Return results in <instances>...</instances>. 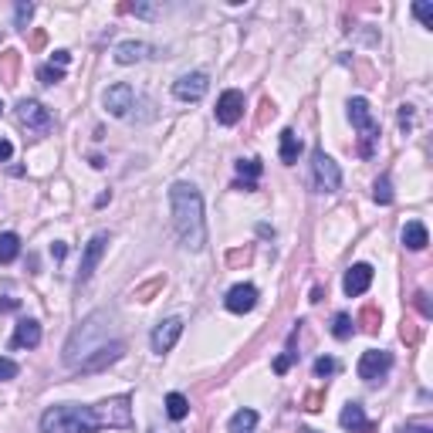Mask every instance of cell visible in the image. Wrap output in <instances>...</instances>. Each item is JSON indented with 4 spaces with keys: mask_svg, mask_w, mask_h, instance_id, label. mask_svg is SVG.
<instances>
[{
    "mask_svg": "<svg viewBox=\"0 0 433 433\" xmlns=\"http://www.w3.org/2000/svg\"><path fill=\"white\" fill-rule=\"evenodd\" d=\"M170 207H173V227L186 250H203L207 244V224H203V200L193 183H173L170 186Z\"/></svg>",
    "mask_w": 433,
    "mask_h": 433,
    "instance_id": "1",
    "label": "cell"
},
{
    "mask_svg": "<svg viewBox=\"0 0 433 433\" xmlns=\"http://www.w3.org/2000/svg\"><path fill=\"white\" fill-rule=\"evenodd\" d=\"M98 420H95L92 406H78V403H62L51 406L41 417V433H95Z\"/></svg>",
    "mask_w": 433,
    "mask_h": 433,
    "instance_id": "2",
    "label": "cell"
},
{
    "mask_svg": "<svg viewBox=\"0 0 433 433\" xmlns=\"http://www.w3.org/2000/svg\"><path fill=\"white\" fill-rule=\"evenodd\" d=\"M105 318H108L105 311H98V315H92V318H88V322H85L75 335H71L68 349H64V362H68V366H81V362L92 356L95 349H102V345H95V342H98L102 328H105V325H102Z\"/></svg>",
    "mask_w": 433,
    "mask_h": 433,
    "instance_id": "3",
    "label": "cell"
},
{
    "mask_svg": "<svg viewBox=\"0 0 433 433\" xmlns=\"http://www.w3.org/2000/svg\"><path fill=\"white\" fill-rule=\"evenodd\" d=\"M349 119H352V125L359 129V156L369 159V156L376 153V146H379V122L372 119L369 102H366V98H352V102H349Z\"/></svg>",
    "mask_w": 433,
    "mask_h": 433,
    "instance_id": "4",
    "label": "cell"
},
{
    "mask_svg": "<svg viewBox=\"0 0 433 433\" xmlns=\"http://www.w3.org/2000/svg\"><path fill=\"white\" fill-rule=\"evenodd\" d=\"M98 427H112V430H129L132 427V400L129 396H112L92 406Z\"/></svg>",
    "mask_w": 433,
    "mask_h": 433,
    "instance_id": "5",
    "label": "cell"
},
{
    "mask_svg": "<svg viewBox=\"0 0 433 433\" xmlns=\"http://www.w3.org/2000/svg\"><path fill=\"white\" fill-rule=\"evenodd\" d=\"M17 122L24 125L28 136H34V139H41V136H47V132L54 129L51 112H47L37 98H21V102H17Z\"/></svg>",
    "mask_w": 433,
    "mask_h": 433,
    "instance_id": "6",
    "label": "cell"
},
{
    "mask_svg": "<svg viewBox=\"0 0 433 433\" xmlns=\"http://www.w3.org/2000/svg\"><path fill=\"white\" fill-rule=\"evenodd\" d=\"M311 173H315V190H318V193H339L342 170L332 156H325V149H315V153H311Z\"/></svg>",
    "mask_w": 433,
    "mask_h": 433,
    "instance_id": "7",
    "label": "cell"
},
{
    "mask_svg": "<svg viewBox=\"0 0 433 433\" xmlns=\"http://www.w3.org/2000/svg\"><path fill=\"white\" fill-rule=\"evenodd\" d=\"M389 369H393V356L383 352V349H369V352H362V359H359V379L369 383V386L383 383L389 376Z\"/></svg>",
    "mask_w": 433,
    "mask_h": 433,
    "instance_id": "8",
    "label": "cell"
},
{
    "mask_svg": "<svg viewBox=\"0 0 433 433\" xmlns=\"http://www.w3.org/2000/svg\"><path fill=\"white\" fill-rule=\"evenodd\" d=\"M122 352H125V342H122V339L105 342L102 349H95L92 356H88L85 362H81V366H78V372H81V376H92V372H102L105 366H112V362H119V359H122Z\"/></svg>",
    "mask_w": 433,
    "mask_h": 433,
    "instance_id": "9",
    "label": "cell"
},
{
    "mask_svg": "<svg viewBox=\"0 0 433 433\" xmlns=\"http://www.w3.org/2000/svg\"><path fill=\"white\" fill-rule=\"evenodd\" d=\"M102 105L108 108V115H115V119H129V108H136V92H132V85H112L105 95H102Z\"/></svg>",
    "mask_w": 433,
    "mask_h": 433,
    "instance_id": "10",
    "label": "cell"
},
{
    "mask_svg": "<svg viewBox=\"0 0 433 433\" xmlns=\"http://www.w3.org/2000/svg\"><path fill=\"white\" fill-rule=\"evenodd\" d=\"M207 88H210V81H207L203 71H190V75L173 81V95H176L180 102H200L203 95H207Z\"/></svg>",
    "mask_w": 433,
    "mask_h": 433,
    "instance_id": "11",
    "label": "cell"
},
{
    "mask_svg": "<svg viewBox=\"0 0 433 433\" xmlns=\"http://www.w3.org/2000/svg\"><path fill=\"white\" fill-rule=\"evenodd\" d=\"M183 335V318H166V322H159L153 328V352L156 356H166L173 345H176V339Z\"/></svg>",
    "mask_w": 433,
    "mask_h": 433,
    "instance_id": "12",
    "label": "cell"
},
{
    "mask_svg": "<svg viewBox=\"0 0 433 433\" xmlns=\"http://www.w3.org/2000/svg\"><path fill=\"white\" fill-rule=\"evenodd\" d=\"M244 115V95L237 88H227V92L216 98V122L220 125H237Z\"/></svg>",
    "mask_w": 433,
    "mask_h": 433,
    "instance_id": "13",
    "label": "cell"
},
{
    "mask_svg": "<svg viewBox=\"0 0 433 433\" xmlns=\"http://www.w3.org/2000/svg\"><path fill=\"white\" fill-rule=\"evenodd\" d=\"M105 248H108V233H95L92 241L85 244V254H81V271H78V284H85V281L92 278V271L98 267V261H102Z\"/></svg>",
    "mask_w": 433,
    "mask_h": 433,
    "instance_id": "14",
    "label": "cell"
},
{
    "mask_svg": "<svg viewBox=\"0 0 433 433\" xmlns=\"http://www.w3.org/2000/svg\"><path fill=\"white\" fill-rule=\"evenodd\" d=\"M224 305L233 315H244V311H250L258 305V288L254 284H233L231 291H227V298H224Z\"/></svg>",
    "mask_w": 433,
    "mask_h": 433,
    "instance_id": "15",
    "label": "cell"
},
{
    "mask_svg": "<svg viewBox=\"0 0 433 433\" xmlns=\"http://www.w3.org/2000/svg\"><path fill=\"white\" fill-rule=\"evenodd\" d=\"M372 284V267L369 264H352L349 271H345V281H342V288L349 298H359V294H366Z\"/></svg>",
    "mask_w": 433,
    "mask_h": 433,
    "instance_id": "16",
    "label": "cell"
},
{
    "mask_svg": "<svg viewBox=\"0 0 433 433\" xmlns=\"http://www.w3.org/2000/svg\"><path fill=\"white\" fill-rule=\"evenodd\" d=\"M41 342V325L34 322V318H21L14 328V339H11V345L14 349H34Z\"/></svg>",
    "mask_w": 433,
    "mask_h": 433,
    "instance_id": "17",
    "label": "cell"
},
{
    "mask_svg": "<svg viewBox=\"0 0 433 433\" xmlns=\"http://www.w3.org/2000/svg\"><path fill=\"white\" fill-rule=\"evenodd\" d=\"M403 248H410V250H423L427 244H430V233H427V227L420 224V220H410L406 227H403Z\"/></svg>",
    "mask_w": 433,
    "mask_h": 433,
    "instance_id": "18",
    "label": "cell"
},
{
    "mask_svg": "<svg viewBox=\"0 0 433 433\" xmlns=\"http://www.w3.org/2000/svg\"><path fill=\"white\" fill-rule=\"evenodd\" d=\"M17 75H21V51L7 47V51L0 54V81L11 88V85H17Z\"/></svg>",
    "mask_w": 433,
    "mask_h": 433,
    "instance_id": "19",
    "label": "cell"
},
{
    "mask_svg": "<svg viewBox=\"0 0 433 433\" xmlns=\"http://www.w3.org/2000/svg\"><path fill=\"white\" fill-rule=\"evenodd\" d=\"M149 51H153V47L142 45V41H122V45L115 47V62L136 64V62H142V58H149Z\"/></svg>",
    "mask_w": 433,
    "mask_h": 433,
    "instance_id": "20",
    "label": "cell"
},
{
    "mask_svg": "<svg viewBox=\"0 0 433 433\" xmlns=\"http://www.w3.org/2000/svg\"><path fill=\"white\" fill-rule=\"evenodd\" d=\"M298 156H301V139L294 136V129H284L281 132V163H298Z\"/></svg>",
    "mask_w": 433,
    "mask_h": 433,
    "instance_id": "21",
    "label": "cell"
},
{
    "mask_svg": "<svg viewBox=\"0 0 433 433\" xmlns=\"http://www.w3.org/2000/svg\"><path fill=\"white\" fill-rule=\"evenodd\" d=\"M339 423H342V427H345V430L359 433V430H362V427H366V413H362V406H359V403H349V406L342 410Z\"/></svg>",
    "mask_w": 433,
    "mask_h": 433,
    "instance_id": "22",
    "label": "cell"
},
{
    "mask_svg": "<svg viewBox=\"0 0 433 433\" xmlns=\"http://www.w3.org/2000/svg\"><path fill=\"white\" fill-rule=\"evenodd\" d=\"M379 322H383V311L376 308V305H366L356 318V325L366 332V335H376V332H379Z\"/></svg>",
    "mask_w": 433,
    "mask_h": 433,
    "instance_id": "23",
    "label": "cell"
},
{
    "mask_svg": "<svg viewBox=\"0 0 433 433\" xmlns=\"http://www.w3.org/2000/svg\"><path fill=\"white\" fill-rule=\"evenodd\" d=\"M166 417L176 420V423L190 417V400H186L183 393H170V396H166Z\"/></svg>",
    "mask_w": 433,
    "mask_h": 433,
    "instance_id": "24",
    "label": "cell"
},
{
    "mask_svg": "<svg viewBox=\"0 0 433 433\" xmlns=\"http://www.w3.org/2000/svg\"><path fill=\"white\" fill-rule=\"evenodd\" d=\"M254 427H258V413L254 410H237L231 417V433H254Z\"/></svg>",
    "mask_w": 433,
    "mask_h": 433,
    "instance_id": "25",
    "label": "cell"
},
{
    "mask_svg": "<svg viewBox=\"0 0 433 433\" xmlns=\"http://www.w3.org/2000/svg\"><path fill=\"white\" fill-rule=\"evenodd\" d=\"M17 254H21V237L17 233H0V264L17 261Z\"/></svg>",
    "mask_w": 433,
    "mask_h": 433,
    "instance_id": "26",
    "label": "cell"
},
{
    "mask_svg": "<svg viewBox=\"0 0 433 433\" xmlns=\"http://www.w3.org/2000/svg\"><path fill=\"white\" fill-rule=\"evenodd\" d=\"M237 173H241V183L254 186V180L261 176V159H241V163H237Z\"/></svg>",
    "mask_w": 433,
    "mask_h": 433,
    "instance_id": "27",
    "label": "cell"
},
{
    "mask_svg": "<svg viewBox=\"0 0 433 433\" xmlns=\"http://www.w3.org/2000/svg\"><path fill=\"white\" fill-rule=\"evenodd\" d=\"M332 335H335L339 342H345L349 335H352V318H349L345 311H339V315L332 318Z\"/></svg>",
    "mask_w": 433,
    "mask_h": 433,
    "instance_id": "28",
    "label": "cell"
},
{
    "mask_svg": "<svg viewBox=\"0 0 433 433\" xmlns=\"http://www.w3.org/2000/svg\"><path fill=\"white\" fill-rule=\"evenodd\" d=\"M372 197H376V203H383V207H389V203H393V183H389V176H379V180H376V186H372Z\"/></svg>",
    "mask_w": 433,
    "mask_h": 433,
    "instance_id": "29",
    "label": "cell"
},
{
    "mask_svg": "<svg viewBox=\"0 0 433 433\" xmlns=\"http://www.w3.org/2000/svg\"><path fill=\"white\" fill-rule=\"evenodd\" d=\"M163 284H166V278H163V275H159V278H153V281H146V284H139V288H136V298H139V301H149L156 291H163Z\"/></svg>",
    "mask_w": 433,
    "mask_h": 433,
    "instance_id": "30",
    "label": "cell"
},
{
    "mask_svg": "<svg viewBox=\"0 0 433 433\" xmlns=\"http://www.w3.org/2000/svg\"><path fill=\"white\" fill-rule=\"evenodd\" d=\"M37 78H41L45 85H58V81H64V68H54V64H41V68H37Z\"/></svg>",
    "mask_w": 433,
    "mask_h": 433,
    "instance_id": "31",
    "label": "cell"
},
{
    "mask_svg": "<svg viewBox=\"0 0 433 433\" xmlns=\"http://www.w3.org/2000/svg\"><path fill=\"white\" fill-rule=\"evenodd\" d=\"M31 17H34V4H28V0H21V4H17V11H14V24L21 28V31H24Z\"/></svg>",
    "mask_w": 433,
    "mask_h": 433,
    "instance_id": "32",
    "label": "cell"
},
{
    "mask_svg": "<svg viewBox=\"0 0 433 433\" xmlns=\"http://www.w3.org/2000/svg\"><path fill=\"white\" fill-rule=\"evenodd\" d=\"M400 339L406 342V345H417V342H420V328H417V322H413V318H406V322L400 325Z\"/></svg>",
    "mask_w": 433,
    "mask_h": 433,
    "instance_id": "33",
    "label": "cell"
},
{
    "mask_svg": "<svg viewBox=\"0 0 433 433\" xmlns=\"http://www.w3.org/2000/svg\"><path fill=\"white\" fill-rule=\"evenodd\" d=\"M301 406L308 410V413H318L325 406V389H315V393H305V400H301Z\"/></svg>",
    "mask_w": 433,
    "mask_h": 433,
    "instance_id": "34",
    "label": "cell"
},
{
    "mask_svg": "<svg viewBox=\"0 0 433 433\" xmlns=\"http://www.w3.org/2000/svg\"><path fill=\"white\" fill-rule=\"evenodd\" d=\"M413 14L420 17V24H423V28H433V7L427 4V0H420V4H413Z\"/></svg>",
    "mask_w": 433,
    "mask_h": 433,
    "instance_id": "35",
    "label": "cell"
},
{
    "mask_svg": "<svg viewBox=\"0 0 433 433\" xmlns=\"http://www.w3.org/2000/svg\"><path fill=\"white\" fill-rule=\"evenodd\" d=\"M335 372H339V362H335V359L322 356L315 362V376H335Z\"/></svg>",
    "mask_w": 433,
    "mask_h": 433,
    "instance_id": "36",
    "label": "cell"
},
{
    "mask_svg": "<svg viewBox=\"0 0 433 433\" xmlns=\"http://www.w3.org/2000/svg\"><path fill=\"white\" fill-rule=\"evenodd\" d=\"M413 301H417V308H420V315H423V318H433L430 294H427V291H417V294H413Z\"/></svg>",
    "mask_w": 433,
    "mask_h": 433,
    "instance_id": "37",
    "label": "cell"
},
{
    "mask_svg": "<svg viewBox=\"0 0 433 433\" xmlns=\"http://www.w3.org/2000/svg\"><path fill=\"white\" fill-rule=\"evenodd\" d=\"M294 359H298V352H294V349H288L284 356L275 359V372H278V376H281V372H288V369H291V362H294Z\"/></svg>",
    "mask_w": 433,
    "mask_h": 433,
    "instance_id": "38",
    "label": "cell"
},
{
    "mask_svg": "<svg viewBox=\"0 0 433 433\" xmlns=\"http://www.w3.org/2000/svg\"><path fill=\"white\" fill-rule=\"evenodd\" d=\"M14 376H17V362L0 356V383H7V379H14Z\"/></svg>",
    "mask_w": 433,
    "mask_h": 433,
    "instance_id": "39",
    "label": "cell"
},
{
    "mask_svg": "<svg viewBox=\"0 0 433 433\" xmlns=\"http://www.w3.org/2000/svg\"><path fill=\"white\" fill-rule=\"evenodd\" d=\"M227 264L231 267H237V264H250V248H237L227 254Z\"/></svg>",
    "mask_w": 433,
    "mask_h": 433,
    "instance_id": "40",
    "label": "cell"
},
{
    "mask_svg": "<svg viewBox=\"0 0 433 433\" xmlns=\"http://www.w3.org/2000/svg\"><path fill=\"white\" fill-rule=\"evenodd\" d=\"M267 119H275V105H271V98H261V112H258V125H267Z\"/></svg>",
    "mask_w": 433,
    "mask_h": 433,
    "instance_id": "41",
    "label": "cell"
},
{
    "mask_svg": "<svg viewBox=\"0 0 433 433\" xmlns=\"http://www.w3.org/2000/svg\"><path fill=\"white\" fill-rule=\"evenodd\" d=\"M28 45H31V51H41V47L47 45V31H34V34H31V41H28Z\"/></svg>",
    "mask_w": 433,
    "mask_h": 433,
    "instance_id": "42",
    "label": "cell"
},
{
    "mask_svg": "<svg viewBox=\"0 0 433 433\" xmlns=\"http://www.w3.org/2000/svg\"><path fill=\"white\" fill-rule=\"evenodd\" d=\"M400 433H433V430L427 427V423H403Z\"/></svg>",
    "mask_w": 433,
    "mask_h": 433,
    "instance_id": "43",
    "label": "cell"
},
{
    "mask_svg": "<svg viewBox=\"0 0 433 433\" xmlns=\"http://www.w3.org/2000/svg\"><path fill=\"white\" fill-rule=\"evenodd\" d=\"M410 122H413V105H400V125L410 129Z\"/></svg>",
    "mask_w": 433,
    "mask_h": 433,
    "instance_id": "44",
    "label": "cell"
},
{
    "mask_svg": "<svg viewBox=\"0 0 433 433\" xmlns=\"http://www.w3.org/2000/svg\"><path fill=\"white\" fill-rule=\"evenodd\" d=\"M11 156H14V146H11V142H7L4 136H0V163H7Z\"/></svg>",
    "mask_w": 433,
    "mask_h": 433,
    "instance_id": "45",
    "label": "cell"
},
{
    "mask_svg": "<svg viewBox=\"0 0 433 433\" xmlns=\"http://www.w3.org/2000/svg\"><path fill=\"white\" fill-rule=\"evenodd\" d=\"M68 62H71V54H68V51H54V68H64Z\"/></svg>",
    "mask_w": 433,
    "mask_h": 433,
    "instance_id": "46",
    "label": "cell"
},
{
    "mask_svg": "<svg viewBox=\"0 0 433 433\" xmlns=\"http://www.w3.org/2000/svg\"><path fill=\"white\" fill-rule=\"evenodd\" d=\"M51 254H54V261H62V258H64V244H62V241H54V244H51Z\"/></svg>",
    "mask_w": 433,
    "mask_h": 433,
    "instance_id": "47",
    "label": "cell"
},
{
    "mask_svg": "<svg viewBox=\"0 0 433 433\" xmlns=\"http://www.w3.org/2000/svg\"><path fill=\"white\" fill-rule=\"evenodd\" d=\"M14 308H17L14 298H4V301H0V311H14Z\"/></svg>",
    "mask_w": 433,
    "mask_h": 433,
    "instance_id": "48",
    "label": "cell"
},
{
    "mask_svg": "<svg viewBox=\"0 0 433 433\" xmlns=\"http://www.w3.org/2000/svg\"><path fill=\"white\" fill-rule=\"evenodd\" d=\"M359 433H376V427H372V423H366V427H362Z\"/></svg>",
    "mask_w": 433,
    "mask_h": 433,
    "instance_id": "49",
    "label": "cell"
},
{
    "mask_svg": "<svg viewBox=\"0 0 433 433\" xmlns=\"http://www.w3.org/2000/svg\"><path fill=\"white\" fill-rule=\"evenodd\" d=\"M153 433H183V430H153Z\"/></svg>",
    "mask_w": 433,
    "mask_h": 433,
    "instance_id": "50",
    "label": "cell"
},
{
    "mask_svg": "<svg viewBox=\"0 0 433 433\" xmlns=\"http://www.w3.org/2000/svg\"><path fill=\"white\" fill-rule=\"evenodd\" d=\"M0 112H4V105H0Z\"/></svg>",
    "mask_w": 433,
    "mask_h": 433,
    "instance_id": "51",
    "label": "cell"
}]
</instances>
